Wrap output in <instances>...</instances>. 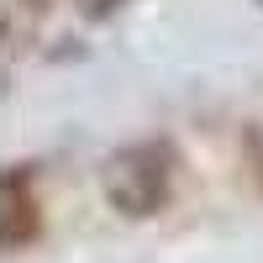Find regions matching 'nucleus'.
Instances as JSON below:
<instances>
[{"label": "nucleus", "mask_w": 263, "mask_h": 263, "mask_svg": "<svg viewBox=\"0 0 263 263\" xmlns=\"http://www.w3.org/2000/svg\"><path fill=\"white\" fill-rule=\"evenodd\" d=\"M105 205L132 216V221H147L174 200V153L168 142H137L116 153L105 163Z\"/></svg>", "instance_id": "nucleus-1"}, {"label": "nucleus", "mask_w": 263, "mask_h": 263, "mask_svg": "<svg viewBox=\"0 0 263 263\" xmlns=\"http://www.w3.org/2000/svg\"><path fill=\"white\" fill-rule=\"evenodd\" d=\"M42 237V195L32 184L27 168H11L6 174V190H0V248L21 253Z\"/></svg>", "instance_id": "nucleus-2"}, {"label": "nucleus", "mask_w": 263, "mask_h": 263, "mask_svg": "<svg viewBox=\"0 0 263 263\" xmlns=\"http://www.w3.org/2000/svg\"><path fill=\"white\" fill-rule=\"evenodd\" d=\"M248 174L263 195V126H248Z\"/></svg>", "instance_id": "nucleus-3"}]
</instances>
